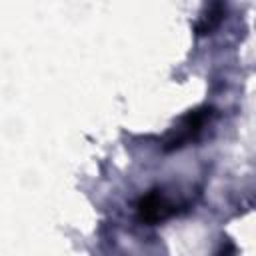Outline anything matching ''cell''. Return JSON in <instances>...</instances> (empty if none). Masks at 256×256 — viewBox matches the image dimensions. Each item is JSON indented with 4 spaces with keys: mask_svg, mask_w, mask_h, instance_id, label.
<instances>
[{
    "mask_svg": "<svg viewBox=\"0 0 256 256\" xmlns=\"http://www.w3.org/2000/svg\"><path fill=\"white\" fill-rule=\"evenodd\" d=\"M138 214L146 222H158L176 214V204L170 202L160 190H152L138 202Z\"/></svg>",
    "mask_w": 256,
    "mask_h": 256,
    "instance_id": "obj_1",
    "label": "cell"
},
{
    "mask_svg": "<svg viewBox=\"0 0 256 256\" xmlns=\"http://www.w3.org/2000/svg\"><path fill=\"white\" fill-rule=\"evenodd\" d=\"M208 118H210V110H208V108L194 110V112H190L188 116H184L182 122H180V126L176 128L174 136L166 142V150L180 148V146H184L186 142H190V140L202 130V126L208 122Z\"/></svg>",
    "mask_w": 256,
    "mask_h": 256,
    "instance_id": "obj_2",
    "label": "cell"
},
{
    "mask_svg": "<svg viewBox=\"0 0 256 256\" xmlns=\"http://www.w3.org/2000/svg\"><path fill=\"white\" fill-rule=\"evenodd\" d=\"M222 4H212V8H210V12H208V18H202V22L198 24V32H208V30H212L218 22H220V18H222Z\"/></svg>",
    "mask_w": 256,
    "mask_h": 256,
    "instance_id": "obj_3",
    "label": "cell"
}]
</instances>
